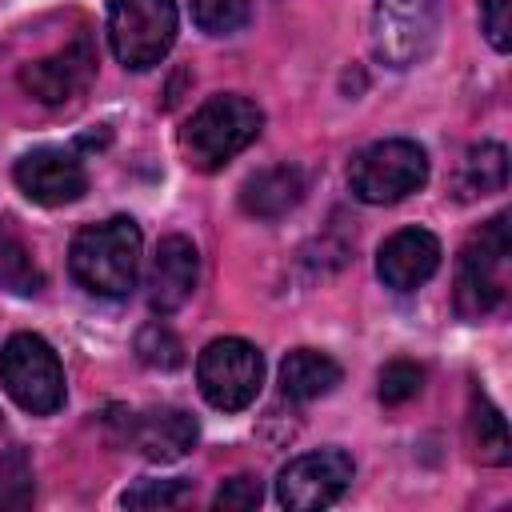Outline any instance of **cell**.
<instances>
[{"label": "cell", "mask_w": 512, "mask_h": 512, "mask_svg": "<svg viewBox=\"0 0 512 512\" xmlns=\"http://www.w3.org/2000/svg\"><path fill=\"white\" fill-rule=\"evenodd\" d=\"M140 224L128 216H108L100 224H84L72 236L68 248V272L72 280L104 300H120L136 288V272H140Z\"/></svg>", "instance_id": "obj_1"}, {"label": "cell", "mask_w": 512, "mask_h": 512, "mask_svg": "<svg viewBox=\"0 0 512 512\" xmlns=\"http://www.w3.org/2000/svg\"><path fill=\"white\" fill-rule=\"evenodd\" d=\"M264 128V112L256 100L240 92L208 96L180 128V152L196 172H220L232 156H240Z\"/></svg>", "instance_id": "obj_2"}, {"label": "cell", "mask_w": 512, "mask_h": 512, "mask_svg": "<svg viewBox=\"0 0 512 512\" xmlns=\"http://www.w3.org/2000/svg\"><path fill=\"white\" fill-rule=\"evenodd\" d=\"M508 260H512V232L508 212L480 224L468 236L456 260V312L464 320H480L504 304L508 292Z\"/></svg>", "instance_id": "obj_3"}, {"label": "cell", "mask_w": 512, "mask_h": 512, "mask_svg": "<svg viewBox=\"0 0 512 512\" xmlns=\"http://www.w3.org/2000/svg\"><path fill=\"white\" fill-rule=\"evenodd\" d=\"M428 184V152L416 140L392 136L360 148L348 164V188L364 204H396Z\"/></svg>", "instance_id": "obj_4"}, {"label": "cell", "mask_w": 512, "mask_h": 512, "mask_svg": "<svg viewBox=\"0 0 512 512\" xmlns=\"http://www.w3.org/2000/svg\"><path fill=\"white\" fill-rule=\"evenodd\" d=\"M0 384L16 408L52 416L64 408V368L52 344L36 332H16L0 348Z\"/></svg>", "instance_id": "obj_5"}, {"label": "cell", "mask_w": 512, "mask_h": 512, "mask_svg": "<svg viewBox=\"0 0 512 512\" xmlns=\"http://www.w3.org/2000/svg\"><path fill=\"white\" fill-rule=\"evenodd\" d=\"M176 24V0H108V44L132 72H148L172 52Z\"/></svg>", "instance_id": "obj_6"}, {"label": "cell", "mask_w": 512, "mask_h": 512, "mask_svg": "<svg viewBox=\"0 0 512 512\" xmlns=\"http://www.w3.org/2000/svg\"><path fill=\"white\" fill-rule=\"evenodd\" d=\"M200 396L220 412H244L264 384V356L240 336H220L196 356Z\"/></svg>", "instance_id": "obj_7"}, {"label": "cell", "mask_w": 512, "mask_h": 512, "mask_svg": "<svg viewBox=\"0 0 512 512\" xmlns=\"http://www.w3.org/2000/svg\"><path fill=\"white\" fill-rule=\"evenodd\" d=\"M440 32V0H376L372 4V52L388 68L420 64Z\"/></svg>", "instance_id": "obj_8"}, {"label": "cell", "mask_w": 512, "mask_h": 512, "mask_svg": "<svg viewBox=\"0 0 512 512\" xmlns=\"http://www.w3.org/2000/svg\"><path fill=\"white\" fill-rule=\"evenodd\" d=\"M356 464L344 448H316L304 452L296 460H288L276 476V500L292 512H312V508H328L344 496V488L352 484Z\"/></svg>", "instance_id": "obj_9"}, {"label": "cell", "mask_w": 512, "mask_h": 512, "mask_svg": "<svg viewBox=\"0 0 512 512\" xmlns=\"http://www.w3.org/2000/svg\"><path fill=\"white\" fill-rule=\"evenodd\" d=\"M92 76H96V52H92V40L80 32L64 48L40 60H28L20 68V88L40 104H68L92 84Z\"/></svg>", "instance_id": "obj_10"}, {"label": "cell", "mask_w": 512, "mask_h": 512, "mask_svg": "<svg viewBox=\"0 0 512 512\" xmlns=\"http://www.w3.org/2000/svg\"><path fill=\"white\" fill-rule=\"evenodd\" d=\"M12 176H16L20 192L44 208L72 204L88 188V172L76 160V152H68V148H32L16 160Z\"/></svg>", "instance_id": "obj_11"}, {"label": "cell", "mask_w": 512, "mask_h": 512, "mask_svg": "<svg viewBox=\"0 0 512 512\" xmlns=\"http://www.w3.org/2000/svg\"><path fill=\"white\" fill-rule=\"evenodd\" d=\"M124 436L128 444L152 460V464H172L180 456H188L196 448V420L184 412V408H172V404H160V408H144V412H128L124 420Z\"/></svg>", "instance_id": "obj_12"}, {"label": "cell", "mask_w": 512, "mask_h": 512, "mask_svg": "<svg viewBox=\"0 0 512 512\" xmlns=\"http://www.w3.org/2000/svg\"><path fill=\"white\" fill-rule=\"evenodd\" d=\"M440 240L428 228H400L376 252V276L392 292H412L428 284L440 268Z\"/></svg>", "instance_id": "obj_13"}, {"label": "cell", "mask_w": 512, "mask_h": 512, "mask_svg": "<svg viewBox=\"0 0 512 512\" xmlns=\"http://www.w3.org/2000/svg\"><path fill=\"white\" fill-rule=\"evenodd\" d=\"M200 280V252L188 236H164L156 244L152 268H148V308L156 316H172L188 304Z\"/></svg>", "instance_id": "obj_14"}, {"label": "cell", "mask_w": 512, "mask_h": 512, "mask_svg": "<svg viewBox=\"0 0 512 512\" xmlns=\"http://www.w3.org/2000/svg\"><path fill=\"white\" fill-rule=\"evenodd\" d=\"M304 200V172L296 164H272L244 180L240 208L256 220H280Z\"/></svg>", "instance_id": "obj_15"}, {"label": "cell", "mask_w": 512, "mask_h": 512, "mask_svg": "<svg viewBox=\"0 0 512 512\" xmlns=\"http://www.w3.org/2000/svg\"><path fill=\"white\" fill-rule=\"evenodd\" d=\"M340 376H344V372H340V364H336L328 352L296 348V352H288L284 364H280V392H284L288 400L308 404V400L328 396V392L340 384Z\"/></svg>", "instance_id": "obj_16"}, {"label": "cell", "mask_w": 512, "mask_h": 512, "mask_svg": "<svg viewBox=\"0 0 512 512\" xmlns=\"http://www.w3.org/2000/svg\"><path fill=\"white\" fill-rule=\"evenodd\" d=\"M456 196L460 200H480V196H492V192H504L508 188V152L504 144L496 140H480L464 152L460 168H456Z\"/></svg>", "instance_id": "obj_17"}, {"label": "cell", "mask_w": 512, "mask_h": 512, "mask_svg": "<svg viewBox=\"0 0 512 512\" xmlns=\"http://www.w3.org/2000/svg\"><path fill=\"white\" fill-rule=\"evenodd\" d=\"M0 288L32 296L44 288V272L36 268L24 236L12 228V220H0Z\"/></svg>", "instance_id": "obj_18"}, {"label": "cell", "mask_w": 512, "mask_h": 512, "mask_svg": "<svg viewBox=\"0 0 512 512\" xmlns=\"http://www.w3.org/2000/svg\"><path fill=\"white\" fill-rule=\"evenodd\" d=\"M468 428H472V444H476V456L484 464H496L504 468L512 460V444H508V424L500 416V408L484 396V392H472V412H468Z\"/></svg>", "instance_id": "obj_19"}, {"label": "cell", "mask_w": 512, "mask_h": 512, "mask_svg": "<svg viewBox=\"0 0 512 512\" xmlns=\"http://www.w3.org/2000/svg\"><path fill=\"white\" fill-rule=\"evenodd\" d=\"M252 4L248 0H192V20L208 36H232L248 24Z\"/></svg>", "instance_id": "obj_20"}, {"label": "cell", "mask_w": 512, "mask_h": 512, "mask_svg": "<svg viewBox=\"0 0 512 512\" xmlns=\"http://www.w3.org/2000/svg\"><path fill=\"white\" fill-rule=\"evenodd\" d=\"M136 356H140V364H148V368H180V360H184V344L176 340V332L168 328V324H160V320H152V324H144L140 332H136Z\"/></svg>", "instance_id": "obj_21"}, {"label": "cell", "mask_w": 512, "mask_h": 512, "mask_svg": "<svg viewBox=\"0 0 512 512\" xmlns=\"http://www.w3.org/2000/svg\"><path fill=\"white\" fill-rule=\"evenodd\" d=\"M188 492H192V480H184V476H172V480H152V476H144V480H136V484L120 496V504H124V508H172V504H180Z\"/></svg>", "instance_id": "obj_22"}, {"label": "cell", "mask_w": 512, "mask_h": 512, "mask_svg": "<svg viewBox=\"0 0 512 512\" xmlns=\"http://www.w3.org/2000/svg\"><path fill=\"white\" fill-rule=\"evenodd\" d=\"M32 504V464L20 448L0 456V508H28Z\"/></svg>", "instance_id": "obj_23"}, {"label": "cell", "mask_w": 512, "mask_h": 512, "mask_svg": "<svg viewBox=\"0 0 512 512\" xmlns=\"http://www.w3.org/2000/svg\"><path fill=\"white\" fill-rule=\"evenodd\" d=\"M420 388H424V368L420 364H412V360H392V364H384L380 368V384H376V392H380V400L384 404H408L412 396H420Z\"/></svg>", "instance_id": "obj_24"}, {"label": "cell", "mask_w": 512, "mask_h": 512, "mask_svg": "<svg viewBox=\"0 0 512 512\" xmlns=\"http://www.w3.org/2000/svg\"><path fill=\"white\" fill-rule=\"evenodd\" d=\"M480 32L496 52H508L512 44V0H480Z\"/></svg>", "instance_id": "obj_25"}, {"label": "cell", "mask_w": 512, "mask_h": 512, "mask_svg": "<svg viewBox=\"0 0 512 512\" xmlns=\"http://www.w3.org/2000/svg\"><path fill=\"white\" fill-rule=\"evenodd\" d=\"M260 496L264 492H260V480L256 476H232L212 496V508H220V512H248V508L260 504Z\"/></svg>", "instance_id": "obj_26"}]
</instances>
